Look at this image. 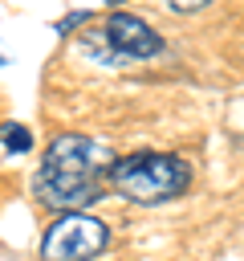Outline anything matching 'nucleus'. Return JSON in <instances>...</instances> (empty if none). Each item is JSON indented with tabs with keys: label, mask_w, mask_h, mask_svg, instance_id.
Instances as JSON below:
<instances>
[{
	"label": "nucleus",
	"mask_w": 244,
	"mask_h": 261,
	"mask_svg": "<svg viewBox=\"0 0 244 261\" xmlns=\"http://www.w3.org/2000/svg\"><path fill=\"white\" fill-rule=\"evenodd\" d=\"M110 167H114V151L102 139L65 130L45 147V155L33 171V196L41 208H49L57 216L85 212L94 200L106 196Z\"/></svg>",
	"instance_id": "1"
},
{
	"label": "nucleus",
	"mask_w": 244,
	"mask_h": 261,
	"mask_svg": "<svg viewBox=\"0 0 244 261\" xmlns=\"http://www.w3.org/2000/svg\"><path fill=\"white\" fill-rule=\"evenodd\" d=\"M187 188H191V167L171 151H130L110 167V192L138 208L179 200Z\"/></svg>",
	"instance_id": "2"
},
{
	"label": "nucleus",
	"mask_w": 244,
	"mask_h": 261,
	"mask_svg": "<svg viewBox=\"0 0 244 261\" xmlns=\"http://www.w3.org/2000/svg\"><path fill=\"white\" fill-rule=\"evenodd\" d=\"M81 53L98 57V65H130L163 53V37L134 12H110L102 29L81 33Z\"/></svg>",
	"instance_id": "3"
},
{
	"label": "nucleus",
	"mask_w": 244,
	"mask_h": 261,
	"mask_svg": "<svg viewBox=\"0 0 244 261\" xmlns=\"http://www.w3.org/2000/svg\"><path fill=\"white\" fill-rule=\"evenodd\" d=\"M110 245V224L89 212H61L41 237V261H98Z\"/></svg>",
	"instance_id": "4"
},
{
	"label": "nucleus",
	"mask_w": 244,
	"mask_h": 261,
	"mask_svg": "<svg viewBox=\"0 0 244 261\" xmlns=\"http://www.w3.org/2000/svg\"><path fill=\"white\" fill-rule=\"evenodd\" d=\"M0 143H4V151L24 155V151H33V130H24L20 122H4L0 126Z\"/></svg>",
	"instance_id": "5"
},
{
	"label": "nucleus",
	"mask_w": 244,
	"mask_h": 261,
	"mask_svg": "<svg viewBox=\"0 0 244 261\" xmlns=\"http://www.w3.org/2000/svg\"><path fill=\"white\" fill-rule=\"evenodd\" d=\"M171 12H199V8H207L211 0H163Z\"/></svg>",
	"instance_id": "6"
},
{
	"label": "nucleus",
	"mask_w": 244,
	"mask_h": 261,
	"mask_svg": "<svg viewBox=\"0 0 244 261\" xmlns=\"http://www.w3.org/2000/svg\"><path fill=\"white\" fill-rule=\"evenodd\" d=\"M81 20H89V12H69V16H65V20H57V24H53V29H57V33H61V37H65V33H69V29H77V24H81Z\"/></svg>",
	"instance_id": "7"
},
{
	"label": "nucleus",
	"mask_w": 244,
	"mask_h": 261,
	"mask_svg": "<svg viewBox=\"0 0 244 261\" xmlns=\"http://www.w3.org/2000/svg\"><path fill=\"white\" fill-rule=\"evenodd\" d=\"M106 4H118V0H106Z\"/></svg>",
	"instance_id": "8"
}]
</instances>
